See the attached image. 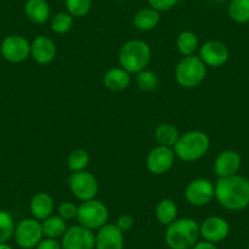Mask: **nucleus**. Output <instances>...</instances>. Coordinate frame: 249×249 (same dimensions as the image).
<instances>
[{
    "mask_svg": "<svg viewBox=\"0 0 249 249\" xmlns=\"http://www.w3.org/2000/svg\"><path fill=\"white\" fill-rule=\"evenodd\" d=\"M215 198L227 210L246 209L249 205V179L239 175L221 177L215 184Z\"/></svg>",
    "mask_w": 249,
    "mask_h": 249,
    "instance_id": "nucleus-1",
    "label": "nucleus"
},
{
    "mask_svg": "<svg viewBox=\"0 0 249 249\" xmlns=\"http://www.w3.org/2000/svg\"><path fill=\"white\" fill-rule=\"evenodd\" d=\"M200 236V226L190 217L175 220L167 226L165 241L171 249H192Z\"/></svg>",
    "mask_w": 249,
    "mask_h": 249,
    "instance_id": "nucleus-2",
    "label": "nucleus"
},
{
    "mask_svg": "<svg viewBox=\"0 0 249 249\" xmlns=\"http://www.w3.org/2000/svg\"><path fill=\"white\" fill-rule=\"evenodd\" d=\"M152 50L149 45L140 39L128 40L119 52V61L122 69L130 73H138L145 70L150 61Z\"/></svg>",
    "mask_w": 249,
    "mask_h": 249,
    "instance_id": "nucleus-3",
    "label": "nucleus"
},
{
    "mask_svg": "<svg viewBox=\"0 0 249 249\" xmlns=\"http://www.w3.org/2000/svg\"><path fill=\"white\" fill-rule=\"evenodd\" d=\"M210 147V140L207 133L202 131H190L183 136H179L178 141L174 145L175 155L182 161H196L207 154Z\"/></svg>",
    "mask_w": 249,
    "mask_h": 249,
    "instance_id": "nucleus-4",
    "label": "nucleus"
},
{
    "mask_svg": "<svg viewBox=\"0 0 249 249\" xmlns=\"http://www.w3.org/2000/svg\"><path fill=\"white\" fill-rule=\"evenodd\" d=\"M207 75V65L199 55L184 56L177 64L175 70V77L177 83L184 88H195L204 81Z\"/></svg>",
    "mask_w": 249,
    "mask_h": 249,
    "instance_id": "nucleus-5",
    "label": "nucleus"
},
{
    "mask_svg": "<svg viewBox=\"0 0 249 249\" xmlns=\"http://www.w3.org/2000/svg\"><path fill=\"white\" fill-rule=\"evenodd\" d=\"M77 220L81 226L89 230H97L107 225L109 219V210L102 202L95 199L86 200L78 205Z\"/></svg>",
    "mask_w": 249,
    "mask_h": 249,
    "instance_id": "nucleus-6",
    "label": "nucleus"
},
{
    "mask_svg": "<svg viewBox=\"0 0 249 249\" xmlns=\"http://www.w3.org/2000/svg\"><path fill=\"white\" fill-rule=\"evenodd\" d=\"M69 187L72 195L81 202L94 199L98 193V188H99L94 175L86 170L72 172L69 178Z\"/></svg>",
    "mask_w": 249,
    "mask_h": 249,
    "instance_id": "nucleus-7",
    "label": "nucleus"
},
{
    "mask_svg": "<svg viewBox=\"0 0 249 249\" xmlns=\"http://www.w3.org/2000/svg\"><path fill=\"white\" fill-rule=\"evenodd\" d=\"M42 224L37 219H23L18 224L14 237L18 247L23 249H32L42 241Z\"/></svg>",
    "mask_w": 249,
    "mask_h": 249,
    "instance_id": "nucleus-8",
    "label": "nucleus"
},
{
    "mask_svg": "<svg viewBox=\"0 0 249 249\" xmlns=\"http://www.w3.org/2000/svg\"><path fill=\"white\" fill-rule=\"evenodd\" d=\"M184 197L191 205L203 207L209 204L215 197V186L208 178H196L186 187Z\"/></svg>",
    "mask_w": 249,
    "mask_h": 249,
    "instance_id": "nucleus-9",
    "label": "nucleus"
},
{
    "mask_svg": "<svg viewBox=\"0 0 249 249\" xmlns=\"http://www.w3.org/2000/svg\"><path fill=\"white\" fill-rule=\"evenodd\" d=\"M62 249H94L95 234L81 225L66 230L61 241Z\"/></svg>",
    "mask_w": 249,
    "mask_h": 249,
    "instance_id": "nucleus-10",
    "label": "nucleus"
},
{
    "mask_svg": "<svg viewBox=\"0 0 249 249\" xmlns=\"http://www.w3.org/2000/svg\"><path fill=\"white\" fill-rule=\"evenodd\" d=\"M0 53L10 62H22L31 55V44L25 37L13 35L6 37L1 43Z\"/></svg>",
    "mask_w": 249,
    "mask_h": 249,
    "instance_id": "nucleus-11",
    "label": "nucleus"
},
{
    "mask_svg": "<svg viewBox=\"0 0 249 249\" xmlns=\"http://www.w3.org/2000/svg\"><path fill=\"white\" fill-rule=\"evenodd\" d=\"M175 161V152L172 148L158 145L149 152L147 157L148 171L154 175H162L169 171Z\"/></svg>",
    "mask_w": 249,
    "mask_h": 249,
    "instance_id": "nucleus-12",
    "label": "nucleus"
},
{
    "mask_svg": "<svg viewBox=\"0 0 249 249\" xmlns=\"http://www.w3.org/2000/svg\"><path fill=\"white\" fill-rule=\"evenodd\" d=\"M199 57L207 66L220 68L225 65L229 60V48L220 40H209L200 48Z\"/></svg>",
    "mask_w": 249,
    "mask_h": 249,
    "instance_id": "nucleus-13",
    "label": "nucleus"
},
{
    "mask_svg": "<svg viewBox=\"0 0 249 249\" xmlns=\"http://www.w3.org/2000/svg\"><path fill=\"white\" fill-rule=\"evenodd\" d=\"M230 233V225L220 216H210L200 225V236L210 243L222 242Z\"/></svg>",
    "mask_w": 249,
    "mask_h": 249,
    "instance_id": "nucleus-14",
    "label": "nucleus"
},
{
    "mask_svg": "<svg viewBox=\"0 0 249 249\" xmlns=\"http://www.w3.org/2000/svg\"><path fill=\"white\" fill-rule=\"evenodd\" d=\"M95 249H124V232L116 225H104L95 236Z\"/></svg>",
    "mask_w": 249,
    "mask_h": 249,
    "instance_id": "nucleus-15",
    "label": "nucleus"
},
{
    "mask_svg": "<svg viewBox=\"0 0 249 249\" xmlns=\"http://www.w3.org/2000/svg\"><path fill=\"white\" fill-rule=\"evenodd\" d=\"M241 155L236 150H224L215 159L214 172L216 176H219V178L233 176V175H237L239 167H241Z\"/></svg>",
    "mask_w": 249,
    "mask_h": 249,
    "instance_id": "nucleus-16",
    "label": "nucleus"
},
{
    "mask_svg": "<svg viewBox=\"0 0 249 249\" xmlns=\"http://www.w3.org/2000/svg\"><path fill=\"white\" fill-rule=\"evenodd\" d=\"M31 55L36 62L47 65L56 56V45L50 38L39 36L31 44Z\"/></svg>",
    "mask_w": 249,
    "mask_h": 249,
    "instance_id": "nucleus-17",
    "label": "nucleus"
},
{
    "mask_svg": "<svg viewBox=\"0 0 249 249\" xmlns=\"http://www.w3.org/2000/svg\"><path fill=\"white\" fill-rule=\"evenodd\" d=\"M103 83L105 87L112 92H121L130 86L131 76L130 72L122 68L110 69L105 72L103 77Z\"/></svg>",
    "mask_w": 249,
    "mask_h": 249,
    "instance_id": "nucleus-18",
    "label": "nucleus"
},
{
    "mask_svg": "<svg viewBox=\"0 0 249 249\" xmlns=\"http://www.w3.org/2000/svg\"><path fill=\"white\" fill-rule=\"evenodd\" d=\"M25 15L33 23H45L50 18L49 4L47 0H27L25 3Z\"/></svg>",
    "mask_w": 249,
    "mask_h": 249,
    "instance_id": "nucleus-19",
    "label": "nucleus"
},
{
    "mask_svg": "<svg viewBox=\"0 0 249 249\" xmlns=\"http://www.w3.org/2000/svg\"><path fill=\"white\" fill-rule=\"evenodd\" d=\"M30 209L33 217L38 221L45 220L54 212V200L48 193H37L31 200Z\"/></svg>",
    "mask_w": 249,
    "mask_h": 249,
    "instance_id": "nucleus-20",
    "label": "nucleus"
},
{
    "mask_svg": "<svg viewBox=\"0 0 249 249\" xmlns=\"http://www.w3.org/2000/svg\"><path fill=\"white\" fill-rule=\"evenodd\" d=\"M159 21V11L152 8H144L136 13L135 18H133V25L137 30L142 31V32H148V31H152L153 28L157 27Z\"/></svg>",
    "mask_w": 249,
    "mask_h": 249,
    "instance_id": "nucleus-21",
    "label": "nucleus"
},
{
    "mask_svg": "<svg viewBox=\"0 0 249 249\" xmlns=\"http://www.w3.org/2000/svg\"><path fill=\"white\" fill-rule=\"evenodd\" d=\"M43 234L47 238H54L62 237L66 232V220L62 219L59 215H50L42 222Z\"/></svg>",
    "mask_w": 249,
    "mask_h": 249,
    "instance_id": "nucleus-22",
    "label": "nucleus"
},
{
    "mask_svg": "<svg viewBox=\"0 0 249 249\" xmlns=\"http://www.w3.org/2000/svg\"><path fill=\"white\" fill-rule=\"evenodd\" d=\"M155 141L159 143V145L172 148L177 143L179 138V132L177 127H175L171 124H161L155 128L154 132Z\"/></svg>",
    "mask_w": 249,
    "mask_h": 249,
    "instance_id": "nucleus-23",
    "label": "nucleus"
},
{
    "mask_svg": "<svg viewBox=\"0 0 249 249\" xmlns=\"http://www.w3.org/2000/svg\"><path fill=\"white\" fill-rule=\"evenodd\" d=\"M177 205L171 199H161L155 208V215L160 224L169 226L177 217Z\"/></svg>",
    "mask_w": 249,
    "mask_h": 249,
    "instance_id": "nucleus-24",
    "label": "nucleus"
},
{
    "mask_svg": "<svg viewBox=\"0 0 249 249\" xmlns=\"http://www.w3.org/2000/svg\"><path fill=\"white\" fill-rule=\"evenodd\" d=\"M176 45L178 52L181 53L184 56H191V55H195L196 50L199 47V40L198 37L191 31H184L181 32L177 37Z\"/></svg>",
    "mask_w": 249,
    "mask_h": 249,
    "instance_id": "nucleus-25",
    "label": "nucleus"
},
{
    "mask_svg": "<svg viewBox=\"0 0 249 249\" xmlns=\"http://www.w3.org/2000/svg\"><path fill=\"white\" fill-rule=\"evenodd\" d=\"M229 15L237 23L249 22V0H231Z\"/></svg>",
    "mask_w": 249,
    "mask_h": 249,
    "instance_id": "nucleus-26",
    "label": "nucleus"
},
{
    "mask_svg": "<svg viewBox=\"0 0 249 249\" xmlns=\"http://www.w3.org/2000/svg\"><path fill=\"white\" fill-rule=\"evenodd\" d=\"M73 25V16L69 13H57L55 14L50 21V27L53 32L56 35H64L69 32Z\"/></svg>",
    "mask_w": 249,
    "mask_h": 249,
    "instance_id": "nucleus-27",
    "label": "nucleus"
},
{
    "mask_svg": "<svg viewBox=\"0 0 249 249\" xmlns=\"http://www.w3.org/2000/svg\"><path fill=\"white\" fill-rule=\"evenodd\" d=\"M136 83L138 88L144 92H152L159 87V77L155 72L149 70H143L136 76Z\"/></svg>",
    "mask_w": 249,
    "mask_h": 249,
    "instance_id": "nucleus-28",
    "label": "nucleus"
},
{
    "mask_svg": "<svg viewBox=\"0 0 249 249\" xmlns=\"http://www.w3.org/2000/svg\"><path fill=\"white\" fill-rule=\"evenodd\" d=\"M15 222L10 213L0 210V244L6 243L15 232Z\"/></svg>",
    "mask_w": 249,
    "mask_h": 249,
    "instance_id": "nucleus-29",
    "label": "nucleus"
},
{
    "mask_svg": "<svg viewBox=\"0 0 249 249\" xmlns=\"http://www.w3.org/2000/svg\"><path fill=\"white\" fill-rule=\"evenodd\" d=\"M89 164V155L86 150L76 149L71 152L68 159V166L72 172H78L86 170Z\"/></svg>",
    "mask_w": 249,
    "mask_h": 249,
    "instance_id": "nucleus-30",
    "label": "nucleus"
},
{
    "mask_svg": "<svg viewBox=\"0 0 249 249\" xmlns=\"http://www.w3.org/2000/svg\"><path fill=\"white\" fill-rule=\"evenodd\" d=\"M68 13L73 18H83L92 9V0H65Z\"/></svg>",
    "mask_w": 249,
    "mask_h": 249,
    "instance_id": "nucleus-31",
    "label": "nucleus"
},
{
    "mask_svg": "<svg viewBox=\"0 0 249 249\" xmlns=\"http://www.w3.org/2000/svg\"><path fill=\"white\" fill-rule=\"evenodd\" d=\"M77 210L78 207H76L73 203L70 202L61 203V204L59 205V208H57L59 216H61L64 220H70L77 216Z\"/></svg>",
    "mask_w": 249,
    "mask_h": 249,
    "instance_id": "nucleus-32",
    "label": "nucleus"
},
{
    "mask_svg": "<svg viewBox=\"0 0 249 249\" xmlns=\"http://www.w3.org/2000/svg\"><path fill=\"white\" fill-rule=\"evenodd\" d=\"M179 3V0H148L149 8L159 11H169Z\"/></svg>",
    "mask_w": 249,
    "mask_h": 249,
    "instance_id": "nucleus-33",
    "label": "nucleus"
},
{
    "mask_svg": "<svg viewBox=\"0 0 249 249\" xmlns=\"http://www.w3.org/2000/svg\"><path fill=\"white\" fill-rule=\"evenodd\" d=\"M133 224H135V220L131 215L128 214H122L120 215L119 219H117L116 226L121 230L122 232H127L132 229Z\"/></svg>",
    "mask_w": 249,
    "mask_h": 249,
    "instance_id": "nucleus-34",
    "label": "nucleus"
},
{
    "mask_svg": "<svg viewBox=\"0 0 249 249\" xmlns=\"http://www.w3.org/2000/svg\"><path fill=\"white\" fill-rule=\"evenodd\" d=\"M36 249H62L61 243L56 241L54 238H45L38 243V246L36 247Z\"/></svg>",
    "mask_w": 249,
    "mask_h": 249,
    "instance_id": "nucleus-35",
    "label": "nucleus"
},
{
    "mask_svg": "<svg viewBox=\"0 0 249 249\" xmlns=\"http://www.w3.org/2000/svg\"><path fill=\"white\" fill-rule=\"evenodd\" d=\"M192 249H217V248L214 243H210V242L204 241V242H197V243L193 246Z\"/></svg>",
    "mask_w": 249,
    "mask_h": 249,
    "instance_id": "nucleus-36",
    "label": "nucleus"
},
{
    "mask_svg": "<svg viewBox=\"0 0 249 249\" xmlns=\"http://www.w3.org/2000/svg\"><path fill=\"white\" fill-rule=\"evenodd\" d=\"M0 249H13V248H11L10 246H8L6 243H3V244H0Z\"/></svg>",
    "mask_w": 249,
    "mask_h": 249,
    "instance_id": "nucleus-37",
    "label": "nucleus"
},
{
    "mask_svg": "<svg viewBox=\"0 0 249 249\" xmlns=\"http://www.w3.org/2000/svg\"><path fill=\"white\" fill-rule=\"evenodd\" d=\"M115 1H124V0H115Z\"/></svg>",
    "mask_w": 249,
    "mask_h": 249,
    "instance_id": "nucleus-38",
    "label": "nucleus"
},
{
    "mask_svg": "<svg viewBox=\"0 0 249 249\" xmlns=\"http://www.w3.org/2000/svg\"><path fill=\"white\" fill-rule=\"evenodd\" d=\"M248 249H249V244H248Z\"/></svg>",
    "mask_w": 249,
    "mask_h": 249,
    "instance_id": "nucleus-39",
    "label": "nucleus"
}]
</instances>
